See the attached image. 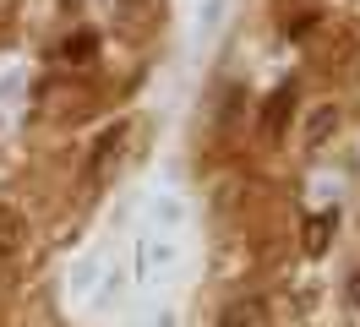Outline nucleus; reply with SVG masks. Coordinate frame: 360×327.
<instances>
[{
  "label": "nucleus",
  "instance_id": "3",
  "mask_svg": "<svg viewBox=\"0 0 360 327\" xmlns=\"http://www.w3.org/2000/svg\"><path fill=\"white\" fill-rule=\"evenodd\" d=\"M290 109H295V87H278L268 104H262V136H268V142H278V136H284V120H290Z\"/></svg>",
  "mask_w": 360,
  "mask_h": 327
},
{
  "label": "nucleus",
  "instance_id": "7",
  "mask_svg": "<svg viewBox=\"0 0 360 327\" xmlns=\"http://www.w3.org/2000/svg\"><path fill=\"white\" fill-rule=\"evenodd\" d=\"M60 55H66V60H71V55H77V65H82V60H88V55H93V33H77V39H71L66 49H60Z\"/></svg>",
  "mask_w": 360,
  "mask_h": 327
},
{
  "label": "nucleus",
  "instance_id": "6",
  "mask_svg": "<svg viewBox=\"0 0 360 327\" xmlns=\"http://www.w3.org/2000/svg\"><path fill=\"white\" fill-rule=\"evenodd\" d=\"M338 126V115H333V109H322V115H316V120H311V136H306V142H311V148H316V142H322V136H328V131H333Z\"/></svg>",
  "mask_w": 360,
  "mask_h": 327
},
{
  "label": "nucleus",
  "instance_id": "9",
  "mask_svg": "<svg viewBox=\"0 0 360 327\" xmlns=\"http://www.w3.org/2000/svg\"><path fill=\"white\" fill-rule=\"evenodd\" d=\"M349 300H355V311H360V273L349 278Z\"/></svg>",
  "mask_w": 360,
  "mask_h": 327
},
{
  "label": "nucleus",
  "instance_id": "4",
  "mask_svg": "<svg viewBox=\"0 0 360 327\" xmlns=\"http://www.w3.org/2000/svg\"><path fill=\"white\" fill-rule=\"evenodd\" d=\"M22 245H27V224L11 207H0V257H22Z\"/></svg>",
  "mask_w": 360,
  "mask_h": 327
},
{
  "label": "nucleus",
  "instance_id": "5",
  "mask_svg": "<svg viewBox=\"0 0 360 327\" xmlns=\"http://www.w3.org/2000/svg\"><path fill=\"white\" fill-rule=\"evenodd\" d=\"M328 229H333V218L316 213L311 224H306V251H322V245H328Z\"/></svg>",
  "mask_w": 360,
  "mask_h": 327
},
{
  "label": "nucleus",
  "instance_id": "1",
  "mask_svg": "<svg viewBox=\"0 0 360 327\" xmlns=\"http://www.w3.org/2000/svg\"><path fill=\"white\" fill-rule=\"evenodd\" d=\"M126 142H131V120H115V126L98 136V148H93V164H88V180H93V186H104V180L120 169V158H126Z\"/></svg>",
  "mask_w": 360,
  "mask_h": 327
},
{
  "label": "nucleus",
  "instance_id": "2",
  "mask_svg": "<svg viewBox=\"0 0 360 327\" xmlns=\"http://www.w3.org/2000/svg\"><path fill=\"white\" fill-rule=\"evenodd\" d=\"M219 327H268V300H262V295L229 300L224 311H219Z\"/></svg>",
  "mask_w": 360,
  "mask_h": 327
},
{
  "label": "nucleus",
  "instance_id": "8",
  "mask_svg": "<svg viewBox=\"0 0 360 327\" xmlns=\"http://www.w3.org/2000/svg\"><path fill=\"white\" fill-rule=\"evenodd\" d=\"M115 11H120V17H142V11H148V0H110Z\"/></svg>",
  "mask_w": 360,
  "mask_h": 327
}]
</instances>
